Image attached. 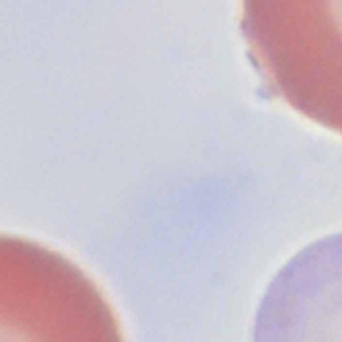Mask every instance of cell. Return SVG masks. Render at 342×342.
I'll use <instances>...</instances> for the list:
<instances>
[{
	"label": "cell",
	"mask_w": 342,
	"mask_h": 342,
	"mask_svg": "<svg viewBox=\"0 0 342 342\" xmlns=\"http://www.w3.org/2000/svg\"><path fill=\"white\" fill-rule=\"evenodd\" d=\"M242 30L268 90L342 134V0H242Z\"/></svg>",
	"instance_id": "1"
},
{
	"label": "cell",
	"mask_w": 342,
	"mask_h": 342,
	"mask_svg": "<svg viewBox=\"0 0 342 342\" xmlns=\"http://www.w3.org/2000/svg\"><path fill=\"white\" fill-rule=\"evenodd\" d=\"M2 342H124L110 304L64 256L24 238L0 242Z\"/></svg>",
	"instance_id": "2"
},
{
	"label": "cell",
	"mask_w": 342,
	"mask_h": 342,
	"mask_svg": "<svg viewBox=\"0 0 342 342\" xmlns=\"http://www.w3.org/2000/svg\"><path fill=\"white\" fill-rule=\"evenodd\" d=\"M252 342H342V232L280 268L258 306Z\"/></svg>",
	"instance_id": "3"
}]
</instances>
